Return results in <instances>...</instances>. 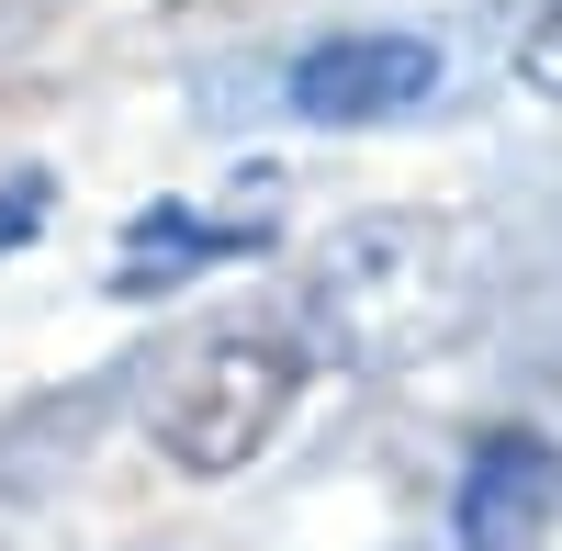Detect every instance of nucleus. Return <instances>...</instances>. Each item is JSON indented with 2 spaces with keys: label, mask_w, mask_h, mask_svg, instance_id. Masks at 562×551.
Returning a JSON list of instances; mask_svg holds the SVG:
<instances>
[{
  "label": "nucleus",
  "mask_w": 562,
  "mask_h": 551,
  "mask_svg": "<svg viewBox=\"0 0 562 551\" xmlns=\"http://www.w3.org/2000/svg\"><path fill=\"white\" fill-rule=\"evenodd\" d=\"M484 315V248L450 214H349L293 282V338L338 372H405Z\"/></svg>",
  "instance_id": "obj_1"
},
{
  "label": "nucleus",
  "mask_w": 562,
  "mask_h": 551,
  "mask_svg": "<svg viewBox=\"0 0 562 551\" xmlns=\"http://www.w3.org/2000/svg\"><path fill=\"white\" fill-rule=\"evenodd\" d=\"M304 372H315V349L293 338V315H281V327H214V338H192L158 372V394H147L158 462L192 473V484L248 473L259 450L281 439V417L304 405Z\"/></svg>",
  "instance_id": "obj_2"
},
{
  "label": "nucleus",
  "mask_w": 562,
  "mask_h": 551,
  "mask_svg": "<svg viewBox=\"0 0 562 551\" xmlns=\"http://www.w3.org/2000/svg\"><path fill=\"white\" fill-rule=\"evenodd\" d=\"M439 79H450V68H439L428 34H405V23H360V34L304 45V57L281 68V102H293L304 124H326V135H360V124H405V113H428Z\"/></svg>",
  "instance_id": "obj_3"
},
{
  "label": "nucleus",
  "mask_w": 562,
  "mask_h": 551,
  "mask_svg": "<svg viewBox=\"0 0 562 551\" xmlns=\"http://www.w3.org/2000/svg\"><path fill=\"white\" fill-rule=\"evenodd\" d=\"M562 529V439L484 428L450 484V551H551Z\"/></svg>",
  "instance_id": "obj_4"
},
{
  "label": "nucleus",
  "mask_w": 562,
  "mask_h": 551,
  "mask_svg": "<svg viewBox=\"0 0 562 551\" xmlns=\"http://www.w3.org/2000/svg\"><path fill=\"white\" fill-rule=\"evenodd\" d=\"M113 383H124V372H90V383H68V394H34L23 417L0 428V507H34V495L79 462L90 428L113 417Z\"/></svg>",
  "instance_id": "obj_5"
},
{
  "label": "nucleus",
  "mask_w": 562,
  "mask_h": 551,
  "mask_svg": "<svg viewBox=\"0 0 562 551\" xmlns=\"http://www.w3.org/2000/svg\"><path fill=\"white\" fill-rule=\"evenodd\" d=\"M270 225H203L192 203H158V214H135L124 225V259H113V293H180L203 259H237L259 248Z\"/></svg>",
  "instance_id": "obj_6"
},
{
  "label": "nucleus",
  "mask_w": 562,
  "mask_h": 551,
  "mask_svg": "<svg viewBox=\"0 0 562 551\" xmlns=\"http://www.w3.org/2000/svg\"><path fill=\"white\" fill-rule=\"evenodd\" d=\"M518 90L562 102V0H540V12H529V34H518Z\"/></svg>",
  "instance_id": "obj_7"
},
{
  "label": "nucleus",
  "mask_w": 562,
  "mask_h": 551,
  "mask_svg": "<svg viewBox=\"0 0 562 551\" xmlns=\"http://www.w3.org/2000/svg\"><path fill=\"white\" fill-rule=\"evenodd\" d=\"M34 225H45V169H12L0 180V248H23Z\"/></svg>",
  "instance_id": "obj_8"
}]
</instances>
